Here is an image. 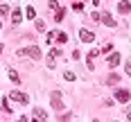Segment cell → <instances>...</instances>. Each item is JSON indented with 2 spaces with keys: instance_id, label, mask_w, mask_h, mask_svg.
I'll return each instance as SVG.
<instances>
[{
  "instance_id": "cell-1",
  "label": "cell",
  "mask_w": 131,
  "mask_h": 122,
  "mask_svg": "<svg viewBox=\"0 0 131 122\" xmlns=\"http://www.w3.org/2000/svg\"><path fill=\"white\" fill-rule=\"evenodd\" d=\"M18 54H20V57H23V54H27V57H32V59H36V61L43 57V54H41V50H39V48H34V45H32V48H27V50H20Z\"/></svg>"
},
{
  "instance_id": "cell-2",
  "label": "cell",
  "mask_w": 131,
  "mask_h": 122,
  "mask_svg": "<svg viewBox=\"0 0 131 122\" xmlns=\"http://www.w3.org/2000/svg\"><path fill=\"white\" fill-rule=\"evenodd\" d=\"M52 108L54 111H61V108H63V99H61V93H59V91L52 93Z\"/></svg>"
},
{
  "instance_id": "cell-3",
  "label": "cell",
  "mask_w": 131,
  "mask_h": 122,
  "mask_svg": "<svg viewBox=\"0 0 131 122\" xmlns=\"http://www.w3.org/2000/svg\"><path fill=\"white\" fill-rule=\"evenodd\" d=\"M9 97H12V99H16V102H23V104H27V95L20 93V91H12V93H9Z\"/></svg>"
},
{
  "instance_id": "cell-4",
  "label": "cell",
  "mask_w": 131,
  "mask_h": 122,
  "mask_svg": "<svg viewBox=\"0 0 131 122\" xmlns=\"http://www.w3.org/2000/svg\"><path fill=\"white\" fill-rule=\"evenodd\" d=\"M79 39L86 41V43H91V41H95V34H93V32H88V29H81V32H79Z\"/></svg>"
},
{
  "instance_id": "cell-5",
  "label": "cell",
  "mask_w": 131,
  "mask_h": 122,
  "mask_svg": "<svg viewBox=\"0 0 131 122\" xmlns=\"http://www.w3.org/2000/svg\"><path fill=\"white\" fill-rule=\"evenodd\" d=\"M115 99L118 102H129V91H124V88L115 91Z\"/></svg>"
},
{
  "instance_id": "cell-6",
  "label": "cell",
  "mask_w": 131,
  "mask_h": 122,
  "mask_svg": "<svg viewBox=\"0 0 131 122\" xmlns=\"http://www.w3.org/2000/svg\"><path fill=\"white\" fill-rule=\"evenodd\" d=\"M100 54V50H91L88 52V70H95V57Z\"/></svg>"
},
{
  "instance_id": "cell-7",
  "label": "cell",
  "mask_w": 131,
  "mask_h": 122,
  "mask_svg": "<svg viewBox=\"0 0 131 122\" xmlns=\"http://www.w3.org/2000/svg\"><path fill=\"white\" fill-rule=\"evenodd\" d=\"M118 12L120 14H129L131 12V2H129V0H122V2L118 5Z\"/></svg>"
},
{
  "instance_id": "cell-8",
  "label": "cell",
  "mask_w": 131,
  "mask_h": 122,
  "mask_svg": "<svg viewBox=\"0 0 131 122\" xmlns=\"http://www.w3.org/2000/svg\"><path fill=\"white\" fill-rule=\"evenodd\" d=\"M118 63H120V54H118V52H113L111 57H108V68H115Z\"/></svg>"
},
{
  "instance_id": "cell-9",
  "label": "cell",
  "mask_w": 131,
  "mask_h": 122,
  "mask_svg": "<svg viewBox=\"0 0 131 122\" xmlns=\"http://www.w3.org/2000/svg\"><path fill=\"white\" fill-rule=\"evenodd\" d=\"M12 20H14V25H18V23L23 20V14H20V9H14V14H12Z\"/></svg>"
},
{
  "instance_id": "cell-10",
  "label": "cell",
  "mask_w": 131,
  "mask_h": 122,
  "mask_svg": "<svg viewBox=\"0 0 131 122\" xmlns=\"http://www.w3.org/2000/svg\"><path fill=\"white\" fill-rule=\"evenodd\" d=\"M34 118H39V120H48V113H45V111H43V108H34Z\"/></svg>"
},
{
  "instance_id": "cell-11",
  "label": "cell",
  "mask_w": 131,
  "mask_h": 122,
  "mask_svg": "<svg viewBox=\"0 0 131 122\" xmlns=\"http://www.w3.org/2000/svg\"><path fill=\"white\" fill-rule=\"evenodd\" d=\"M63 16H66V9H61V7H59V9H54V20H57V23H61V20H63Z\"/></svg>"
},
{
  "instance_id": "cell-12",
  "label": "cell",
  "mask_w": 131,
  "mask_h": 122,
  "mask_svg": "<svg viewBox=\"0 0 131 122\" xmlns=\"http://www.w3.org/2000/svg\"><path fill=\"white\" fill-rule=\"evenodd\" d=\"M102 20H104V25H108V27H115V25H118V23H115L108 14H104V16H102Z\"/></svg>"
},
{
  "instance_id": "cell-13",
  "label": "cell",
  "mask_w": 131,
  "mask_h": 122,
  "mask_svg": "<svg viewBox=\"0 0 131 122\" xmlns=\"http://www.w3.org/2000/svg\"><path fill=\"white\" fill-rule=\"evenodd\" d=\"M54 39L59 41V43H66V41H68V36H66L63 32H54Z\"/></svg>"
},
{
  "instance_id": "cell-14",
  "label": "cell",
  "mask_w": 131,
  "mask_h": 122,
  "mask_svg": "<svg viewBox=\"0 0 131 122\" xmlns=\"http://www.w3.org/2000/svg\"><path fill=\"white\" fill-rule=\"evenodd\" d=\"M9 79H12L14 84H18V81H20V79H18V75H16V70H9Z\"/></svg>"
},
{
  "instance_id": "cell-15",
  "label": "cell",
  "mask_w": 131,
  "mask_h": 122,
  "mask_svg": "<svg viewBox=\"0 0 131 122\" xmlns=\"http://www.w3.org/2000/svg\"><path fill=\"white\" fill-rule=\"evenodd\" d=\"M63 77L68 81H75V72H70V70H68V72H63Z\"/></svg>"
},
{
  "instance_id": "cell-16",
  "label": "cell",
  "mask_w": 131,
  "mask_h": 122,
  "mask_svg": "<svg viewBox=\"0 0 131 122\" xmlns=\"http://www.w3.org/2000/svg\"><path fill=\"white\" fill-rule=\"evenodd\" d=\"M36 29H39V32H43V29H45V23H43V20H36Z\"/></svg>"
},
{
  "instance_id": "cell-17",
  "label": "cell",
  "mask_w": 131,
  "mask_h": 122,
  "mask_svg": "<svg viewBox=\"0 0 131 122\" xmlns=\"http://www.w3.org/2000/svg\"><path fill=\"white\" fill-rule=\"evenodd\" d=\"M108 84H118V75H108Z\"/></svg>"
},
{
  "instance_id": "cell-18",
  "label": "cell",
  "mask_w": 131,
  "mask_h": 122,
  "mask_svg": "<svg viewBox=\"0 0 131 122\" xmlns=\"http://www.w3.org/2000/svg\"><path fill=\"white\" fill-rule=\"evenodd\" d=\"M25 14H27V18H34V7H27Z\"/></svg>"
},
{
  "instance_id": "cell-19",
  "label": "cell",
  "mask_w": 131,
  "mask_h": 122,
  "mask_svg": "<svg viewBox=\"0 0 131 122\" xmlns=\"http://www.w3.org/2000/svg\"><path fill=\"white\" fill-rule=\"evenodd\" d=\"M50 9H52V12H54V9H59V2H57V0H50Z\"/></svg>"
},
{
  "instance_id": "cell-20",
  "label": "cell",
  "mask_w": 131,
  "mask_h": 122,
  "mask_svg": "<svg viewBox=\"0 0 131 122\" xmlns=\"http://www.w3.org/2000/svg\"><path fill=\"white\" fill-rule=\"evenodd\" d=\"M2 106H5V111H12V106H9V99H2Z\"/></svg>"
},
{
  "instance_id": "cell-21",
  "label": "cell",
  "mask_w": 131,
  "mask_h": 122,
  "mask_svg": "<svg viewBox=\"0 0 131 122\" xmlns=\"http://www.w3.org/2000/svg\"><path fill=\"white\" fill-rule=\"evenodd\" d=\"M5 14H9V7H0V16H5Z\"/></svg>"
},
{
  "instance_id": "cell-22",
  "label": "cell",
  "mask_w": 131,
  "mask_h": 122,
  "mask_svg": "<svg viewBox=\"0 0 131 122\" xmlns=\"http://www.w3.org/2000/svg\"><path fill=\"white\" fill-rule=\"evenodd\" d=\"M127 72L131 75V61H127Z\"/></svg>"
},
{
  "instance_id": "cell-23",
  "label": "cell",
  "mask_w": 131,
  "mask_h": 122,
  "mask_svg": "<svg viewBox=\"0 0 131 122\" xmlns=\"http://www.w3.org/2000/svg\"><path fill=\"white\" fill-rule=\"evenodd\" d=\"M127 118H129V120H131V111H129V113H127Z\"/></svg>"
},
{
  "instance_id": "cell-24",
  "label": "cell",
  "mask_w": 131,
  "mask_h": 122,
  "mask_svg": "<svg viewBox=\"0 0 131 122\" xmlns=\"http://www.w3.org/2000/svg\"><path fill=\"white\" fill-rule=\"evenodd\" d=\"M0 52H2V45H0Z\"/></svg>"
}]
</instances>
